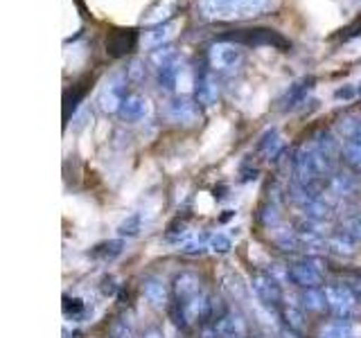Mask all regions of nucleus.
<instances>
[{
    "mask_svg": "<svg viewBox=\"0 0 361 338\" xmlns=\"http://www.w3.org/2000/svg\"><path fill=\"white\" fill-rule=\"evenodd\" d=\"M208 239H210L208 232L192 234V237H188V239L183 242V246H180V253H183L185 257H201V255H206V253H210L208 251Z\"/></svg>",
    "mask_w": 361,
    "mask_h": 338,
    "instance_id": "26",
    "label": "nucleus"
},
{
    "mask_svg": "<svg viewBox=\"0 0 361 338\" xmlns=\"http://www.w3.org/2000/svg\"><path fill=\"white\" fill-rule=\"evenodd\" d=\"M147 108H149V101H147L140 93H129L124 97L118 115L122 122H140L147 115Z\"/></svg>",
    "mask_w": 361,
    "mask_h": 338,
    "instance_id": "18",
    "label": "nucleus"
},
{
    "mask_svg": "<svg viewBox=\"0 0 361 338\" xmlns=\"http://www.w3.org/2000/svg\"><path fill=\"white\" fill-rule=\"evenodd\" d=\"M86 84H88V82H79V84L73 86V90H68V93H66V97H63V120H66V122L71 120V113L77 111L79 101L84 99L86 90H88Z\"/></svg>",
    "mask_w": 361,
    "mask_h": 338,
    "instance_id": "27",
    "label": "nucleus"
},
{
    "mask_svg": "<svg viewBox=\"0 0 361 338\" xmlns=\"http://www.w3.org/2000/svg\"><path fill=\"white\" fill-rule=\"evenodd\" d=\"M109 338H135L131 323L127 318H116L109 327Z\"/></svg>",
    "mask_w": 361,
    "mask_h": 338,
    "instance_id": "32",
    "label": "nucleus"
},
{
    "mask_svg": "<svg viewBox=\"0 0 361 338\" xmlns=\"http://www.w3.org/2000/svg\"><path fill=\"white\" fill-rule=\"evenodd\" d=\"M319 338H361V325H357L355 320L338 318L334 323H327Z\"/></svg>",
    "mask_w": 361,
    "mask_h": 338,
    "instance_id": "21",
    "label": "nucleus"
},
{
    "mask_svg": "<svg viewBox=\"0 0 361 338\" xmlns=\"http://www.w3.org/2000/svg\"><path fill=\"white\" fill-rule=\"evenodd\" d=\"M195 97H197L199 104H203V106L217 104V99H219V84H217V79L212 77V73H201L197 77Z\"/></svg>",
    "mask_w": 361,
    "mask_h": 338,
    "instance_id": "17",
    "label": "nucleus"
},
{
    "mask_svg": "<svg viewBox=\"0 0 361 338\" xmlns=\"http://www.w3.org/2000/svg\"><path fill=\"white\" fill-rule=\"evenodd\" d=\"M343 230H345L348 234H353L357 242H361V212L355 214V217L345 223V228H343Z\"/></svg>",
    "mask_w": 361,
    "mask_h": 338,
    "instance_id": "36",
    "label": "nucleus"
},
{
    "mask_svg": "<svg viewBox=\"0 0 361 338\" xmlns=\"http://www.w3.org/2000/svg\"><path fill=\"white\" fill-rule=\"evenodd\" d=\"M280 219H282V214H280V206L276 201H264L262 206H259V210H257V221H259V225L262 228H267V230H274V228H278L280 225Z\"/></svg>",
    "mask_w": 361,
    "mask_h": 338,
    "instance_id": "25",
    "label": "nucleus"
},
{
    "mask_svg": "<svg viewBox=\"0 0 361 338\" xmlns=\"http://www.w3.org/2000/svg\"><path fill=\"white\" fill-rule=\"evenodd\" d=\"M345 284L350 287V291L355 293L357 300H359V304H361V273H357V275H353V277H348Z\"/></svg>",
    "mask_w": 361,
    "mask_h": 338,
    "instance_id": "39",
    "label": "nucleus"
},
{
    "mask_svg": "<svg viewBox=\"0 0 361 338\" xmlns=\"http://www.w3.org/2000/svg\"><path fill=\"white\" fill-rule=\"evenodd\" d=\"M165 118L172 124H178V127H192V124H197L201 118L199 101H192L188 97H176L167 104Z\"/></svg>",
    "mask_w": 361,
    "mask_h": 338,
    "instance_id": "9",
    "label": "nucleus"
},
{
    "mask_svg": "<svg viewBox=\"0 0 361 338\" xmlns=\"http://www.w3.org/2000/svg\"><path fill=\"white\" fill-rule=\"evenodd\" d=\"M99 289H102V296H104V298L116 296V291H118L116 277H113V275H104V277H102V284H99Z\"/></svg>",
    "mask_w": 361,
    "mask_h": 338,
    "instance_id": "35",
    "label": "nucleus"
},
{
    "mask_svg": "<svg viewBox=\"0 0 361 338\" xmlns=\"http://www.w3.org/2000/svg\"><path fill=\"white\" fill-rule=\"evenodd\" d=\"M142 75H145L142 63H140V61H133V63H131V68L127 70V79H133V82H140Z\"/></svg>",
    "mask_w": 361,
    "mask_h": 338,
    "instance_id": "38",
    "label": "nucleus"
},
{
    "mask_svg": "<svg viewBox=\"0 0 361 338\" xmlns=\"http://www.w3.org/2000/svg\"><path fill=\"white\" fill-rule=\"evenodd\" d=\"M124 246H127V242H124L122 237H118V239L99 242L88 251V257H93L95 262H99V264H111L124 253Z\"/></svg>",
    "mask_w": 361,
    "mask_h": 338,
    "instance_id": "16",
    "label": "nucleus"
},
{
    "mask_svg": "<svg viewBox=\"0 0 361 338\" xmlns=\"http://www.w3.org/2000/svg\"><path fill=\"white\" fill-rule=\"evenodd\" d=\"M341 158L355 174H361V144L359 142H355V140L343 142L341 144Z\"/></svg>",
    "mask_w": 361,
    "mask_h": 338,
    "instance_id": "29",
    "label": "nucleus"
},
{
    "mask_svg": "<svg viewBox=\"0 0 361 338\" xmlns=\"http://www.w3.org/2000/svg\"><path fill=\"white\" fill-rule=\"evenodd\" d=\"M282 323H285V330L293 332V334H302L305 327H307V318H305V311L300 304L293 302H282V307L278 309Z\"/></svg>",
    "mask_w": 361,
    "mask_h": 338,
    "instance_id": "19",
    "label": "nucleus"
},
{
    "mask_svg": "<svg viewBox=\"0 0 361 338\" xmlns=\"http://www.w3.org/2000/svg\"><path fill=\"white\" fill-rule=\"evenodd\" d=\"M208 251L214 255H228L233 251V239L224 232H212L208 239Z\"/></svg>",
    "mask_w": 361,
    "mask_h": 338,
    "instance_id": "31",
    "label": "nucleus"
},
{
    "mask_svg": "<svg viewBox=\"0 0 361 338\" xmlns=\"http://www.w3.org/2000/svg\"><path fill=\"white\" fill-rule=\"evenodd\" d=\"M142 223H145L142 212H133L118 225V234L122 237V239H124V237H127V239H131V237H138L140 230H142Z\"/></svg>",
    "mask_w": 361,
    "mask_h": 338,
    "instance_id": "30",
    "label": "nucleus"
},
{
    "mask_svg": "<svg viewBox=\"0 0 361 338\" xmlns=\"http://www.w3.org/2000/svg\"><path fill=\"white\" fill-rule=\"evenodd\" d=\"M251 291L255 293V298L264 304L267 309H274L278 311L282 307V302H285V296H282V287L278 277L271 273V270H262V268H255L251 273Z\"/></svg>",
    "mask_w": 361,
    "mask_h": 338,
    "instance_id": "5",
    "label": "nucleus"
},
{
    "mask_svg": "<svg viewBox=\"0 0 361 338\" xmlns=\"http://www.w3.org/2000/svg\"><path fill=\"white\" fill-rule=\"evenodd\" d=\"M300 307L310 313H323L327 309L325 291L321 289H305L300 291Z\"/></svg>",
    "mask_w": 361,
    "mask_h": 338,
    "instance_id": "24",
    "label": "nucleus"
},
{
    "mask_svg": "<svg viewBox=\"0 0 361 338\" xmlns=\"http://www.w3.org/2000/svg\"><path fill=\"white\" fill-rule=\"evenodd\" d=\"M314 84H316V79L314 77H302L298 79L296 84H291L287 88V93L280 97V111H293V108H298L300 104H305L310 97V93L314 90Z\"/></svg>",
    "mask_w": 361,
    "mask_h": 338,
    "instance_id": "13",
    "label": "nucleus"
},
{
    "mask_svg": "<svg viewBox=\"0 0 361 338\" xmlns=\"http://www.w3.org/2000/svg\"><path fill=\"white\" fill-rule=\"evenodd\" d=\"M224 282H226L224 289H226V291H231V296L244 298V284L240 282V277H237V275H228Z\"/></svg>",
    "mask_w": 361,
    "mask_h": 338,
    "instance_id": "34",
    "label": "nucleus"
},
{
    "mask_svg": "<svg viewBox=\"0 0 361 338\" xmlns=\"http://www.w3.org/2000/svg\"><path fill=\"white\" fill-rule=\"evenodd\" d=\"M61 307H63V315L68 320H73V323L82 320L86 315V302L79 296H71V293H66Z\"/></svg>",
    "mask_w": 361,
    "mask_h": 338,
    "instance_id": "28",
    "label": "nucleus"
},
{
    "mask_svg": "<svg viewBox=\"0 0 361 338\" xmlns=\"http://www.w3.org/2000/svg\"><path fill=\"white\" fill-rule=\"evenodd\" d=\"M357 95H361V84L357 86Z\"/></svg>",
    "mask_w": 361,
    "mask_h": 338,
    "instance_id": "43",
    "label": "nucleus"
},
{
    "mask_svg": "<svg viewBox=\"0 0 361 338\" xmlns=\"http://www.w3.org/2000/svg\"><path fill=\"white\" fill-rule=\"evenodd\" d=\"M142 338H165V336H163L161 330H147V332L142 334Z\"/></svg>",
    "mask_w": 361,
    "mask_h": 338,
    "instance_id": "41",
    "label": "nucleus"
},
{
    "mask_svg": "<svg viewBox=\"0 0 361 338\" xmlns=\"http://www.w3.org/2000/svg\"><path fill=\"white\" fill-rule=\"evenodd\" d=\"M165 237H167V242H180V239L185 242L188 239V225L183 221H176L167 228Z\"/></svg>",
    "mask_w": 361,
    "mask_h": 338,
    "instance_id": "33",
    "label": "nucleus"
},
{
    "mask_svg": "<svg viewBox=\"0 0 361 338\" xmlns=\"http://www.w3.org/2000/svg\"><path fill=\"white\" fill-rule=\"evenodd\" d=\"M138 45V30L133 27H120V30H113L106 39V52L113 59H122L135 50Z\"/></svg>",
    "mask_w": 361,
    "mask_h": 338,
    "instance_id": "11",
    "label": "nucleus"
},
{
    "mask_svg": "<svg viewBox=\"0 0 361 338\" xmlns=\"http://www.w3.org/2000/svg\"><path fill=\"white\" fill-rule=\"evenodd\" d=\"M212 327H214V332H217V338H224V336L246 338V334H248L246 318L240 311H233V309H228V313L221 315V318L214 323Z\"/></svg>",
    "mask_w": 361,
    "mask_h": 338,
    "instance_id": "14",
    "label": "nucleus"
},
{
    "mask_svg": "<svg viewBox=\"0 0 361 338\" xmlns=\"http://www.w3.org/2000/svg\"><path fill=\"white\" fill-rule=\"evenodd\" d=\"M219 41H228L237 45H253V48H276V50H289V41L276 30L255 27V30H235L219 37Z\"/></svg>",
    "mask_w": 361,
    "mask_h": 338,
    "instance_id": "2",
    "label": "nucleus"
},
{
    "mask_svg": "<svg viewBox=\"0 0 361 338\" xmlns=\"http://www.w3.org/2000/svg\"><path fill=\"white\" fill-rule=\"evenodd\" d=\"M224 338H235V336H224Z\"/></svg>",
    "mask_w": 361,
    "mask_h": 338,
    "instance_id": "44",
    "label": "nucleus"
},
{
    "mask_svg": "<svg viewBox=\"0 0 361 338\" xmlns=\"http://www.w3.org/2000/svg\"><path fill=\"white\" fill-rule=\"evenodd\" d=\"M257 154H262L267 161L271 163H276L278 158L285 154V146H282V138H280V133L276 129H269L262 138H259L257 142Z\"/></svg>",
    "mask_w": 361,
    "mask_h": 338,
    "instance_id": "22",
    "label": "nucleus"
},
{
    "mask_svg": "<svg viewBox=\"0 0 361 338\" xmlns=\"http://www.w3.org/2000/svg\"><path fill=\"white\" fill-rule=\"evenodd\" d=\"M276 7L278 0H199V14L208 20H246Z\"/></svg>",
    "mask_w": 361,
    "mask_h": 338,
    "instance_id": "1",
    "label": "nucleus"
},
{
    "mask_svg": "<svg viewBox=\"0 0 361 338\" xmlns=\"http://www.w3.org/2000/svg\"><path fill=\"white\" fill-rule=\"evenodd\" d=\"M127 75H111V79L99 88V93H97V106L99 111H104V113H120V106H122V101L124 97H127Z\"/></svg>",
    "mask_w": 361,
    "mask_h": 338,
    "instance_id": "8",
    "label": "nucleus"
},
{
    "mask_svg": "<svg viewBox=\"0 0 361 338\" xmlns=\"http://www.w3.org/2000/svg\"><path fill=\"white\" fill-rule=\"evenodd\" d=\"M353 140L361 144V118H359V124H357V131H355V138Z\"/></svg>",
    "mask_w": 361,
    "mask_h": 338,
    "instance_id": "42",
    "label": "nucleus"
},
{
    "mask_svg": "<svg viewBox=\"0 0 361 338\" xmlns=\"http://www.w3.org/2000/svg\"><path fill=\"white\" fill-rule=\"evenodd\" d=\"M149 63L156 73V82L158 88L165 90V93H172L176 88V77H178V54L172 45H163V48H156L149 56Z\"/></svg>",
    "mask_w": 361,
    "mask_h": 338,
    "instance_id": "3",
    "label": "nucleus"
},
{
    "mask_svg": "<svg viewBox=\"0 0 361 338\" xmlns=\"http://www.w3.org/2000/svg\"><path fill=\"white\" fill-rule=\"evenodd\" d=\"M208 61L210 68L217 73H231L235 68H240L244 61V50L242 45L237 43H228V41H217L210 45L208 50Z\"/></svg>",
    "mask_w": 361,
    "mask_h": 338,
    "instance_id": "7",
    "label": "nucleus"
},
{
    "mask_svg": "<svg viewBox=\"0 0 361 338\" xmlns=\"http://www.w3.org/2000/svg\"><path fill=\"white\" fill-rule=\"evenodd\" d=\"M140 293L154 309H167L172 304V289H167L165 282L156 275H147L140 282Z\"/></svg>",
    "mask_w": 361,
    "mask_h": 338,
    "instance_id": "12",
    "label": "nucleus"
},
{
    "mask_svg": "<svg viewBox=\"0 0 361 338\" xmlns=\"http://www.w3.org/2000/svg\"><path fill=\"white\" fill-rule=\"evenodd\" d=\"M334 97L348 101V99L357 97V88H355V86H341V88H336V90H334Z\"/></svg>",
    "mask_w": 361,
    "mask_h": 338,
    "instance_id": "37",
    "label": "nucleus"
},
{
    "mask_svg": "<svg viewBox=\"0 0 361 338\" xmlns=\"http://www.w3.org/2000/svg\"><path fill=\"white\" fill-rule=\"evenodd\" d=\"M345 32H348V34H343V41H350V39H355V37H361V18L355 23V25H350Z\"/></svg>",
    "mask_w": 361,
    "mask_h": 338,
    "instance_id": "40",
    "label": "nucleus"
},
{
    "mask_svg": "<svg viewBox=\"0 0 361 338\" xmlns=\"http://www.w3.org/2000/svg\"><path fill=\"white\" fill-rule=\"evenodd\" d=\"M325 300L327 309H330L336 318L353 320L359 311V300L348 284H327L325 287Z\"/></svg>",
    "mask_w": 361,
    "mask_h": 338,
    "instance_id": "6",
    "label": "nucleus"
},
{
    "mask_svg": "<svg viewBox=\"0 0 361 338\" xmlns=\"http://www.w3.org/2000/svg\"><path fill=\"white\" fill-rule=\"evenodd\" d=\"M359 244L353 234H348L345 230L341 232H332L327 237V253H332L334 257H341V259H348L359 253Z\"/></svg>",
    "mask_w": 361,
    "mask_h": 338,
    "instance_id": "15",
    "label": "nucleus"
},
{
    "mask_svg": "<svg viewBox=\"0 0 361 338\" xmlns=\"http://www.w3.org/2000/svg\"><path fill=\"white\" fill-rule=\"evenodd\" d=\"M174 30H176L174 23H161V25H154L152 30H147L142 41L147 48H154V50L163 48V45H169V39L174 37Z\"/></svg>",
    "mask_w": 361,
    "mask_h": 338,
    "instance_id": "23",
    "label": "nucleus"
},
{
    "mask_svg": "<svg viewBox=\"0 0 361 338\" xmlns=\"http://www.w3.org/2000/svg\"><path fill=\"white\" fill-rule=\"evenodd\" d=\"M203 289V280L195 270H180L172 280V302H188L199 296Z\"/></svg>",
    "mask_w": 361,
    "mask_h": 338,
    "instance_id": "10",
    "label": "nucleus"
},
{
    "mask_svg": "<svg viewBox=\"0 0 361 338\" xmlns=\"http://www.w3.org/2000/svg\"><path fill=\"white\" fill-rule=\"evenodd\" d=\"M271 242H274V246L278 248V251L282 253H302V246H300V237L296 232V228H274L271 230Z\"/></svg>",
    "mask_w": 361,
    "mask_h": 338,
    "instance_id": "20",
    "label": "nucleus"
},
{
    "mask_svg": "<svg viewBox=\"0 0 361 338\" xmlns=\"http://www.w3.org/2000/svg\"><path fill=\"white\" fill-rule=\"evenodd\" d=\"M287 280L293 287L305 291V289H321L325 282V270L321 266L319 257H302L298 262L287 266Z\"/></svg>",
    "mask_w": 361,
    "mask_h": 338,
    "instance_id": "4",
    "label": "nucleus"
}]
</instances>
